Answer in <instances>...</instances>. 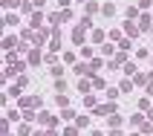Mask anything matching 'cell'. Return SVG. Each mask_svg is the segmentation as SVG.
I'll list each match as a JSON object with an SVG mask.
<instances>
[{
  "label": "cell",
  "mask_w": 153,
  "mask_h": 136,
  "mask_svg": "<svg viewBox=\"0 0 153 136\" xmlns=\"http://www.w3.org/2000/svg\"><path fill=\"white\" fill-rule=\"evenodd\" d=\"M20 107H23V110H35V107H41V96H23V99H20Z\"/></svg>",
  "instance_id": "1"
},
{
  "label": "cell",
  "mask_w": 153,
  "mask_h": 136,
  "mask_svg": "<svg viewBox=\"0 0 153 136\" xmlns=\"http://www.w3.org/2000/svg\"><path fill=\"white\" fill-rule=\"evenodd\" d=\"M113 113H116V104H98V107H95V116H104V119H107V116H113Z\"/></svg>",
  "instance_id": "2"
},
{
  "label": "cell",
  "mask_w": 153,
  "mask_h": 136,
  "mask_svg": "<svg viewBox=\"0 0 153 136\" xmlns=\"http://www.w3.org/2000/svg\"><path fill=\"white\" fill-rule=\"evenodd\" d=\"M43 20H46V17H43V12L38 9V12H32V17H29V26H32V29H41Z\"/></svg>",
  "instance_id": "3"
},
{
  "label": "cell",
  "mask_w": 153,
  "mask_h": 136,
  "mask_svg": "<svg viewBox=\"0 0 153 136\" xmlns=\"http://www.w3.org/2000/svg\"><path fill=\"white\" fill-rule=\"evenodd\" d=\"M84 38H87V26H75V29H72V41L81 46V43H84Z\"/></svg>",
  "instance_id": "4"
},
{
  "label": "cell",
  "mask_w": 153,
  "mask_h": 136,
  "mask_svg": "<svg viewBox=\"0 0 153 136\" xmlns=\"http://www.w3.org/2000/svg\"><path fill=\"white\" fill-rule=\"evenodd\" d=\"M139 32H142V29H139L133 20H127V23H124V35H127V38H139Z\"/></svg>",
  "instance_id": "5"
},
{
  "label": "cell",
  "mask_w": 153,
  "mask_h": 136,
  "mask_svg": "<svg viewBox=\"0 0 153 136\" xmlns=\"http://www.w3.org/2000/svg\"><path fill=\"white\" fill-rule=\"evenodd\" d=\"M139 29H142V32L153 29V23H150V15H147V12H142V17H139Z\"/></svg>",
  "instance_id": "6"
},
{
  "label": "cell",
  "mask_w": 153,
  "mask_h": 136,
  "mask_svg": "<svg viewBox=\"0 0 153 136\" xmlns=\"http://www.w3.org/2000/svg\"><path fill=\"white\" fill-rule=\"evenodd\" d=\"M46 23H49V29H58V23H61V12H52V15H46Z\"/></svg>",
  "instance_id": "7"
},
{
  "label": "cell",
  "mask_w": 153,
  "mask_h": 136,
  "mask_svg": "<svg viewBox=\"0 0 153 136\" xmlns=\"http://www.w3.org/2000/svg\"><path fill=\"white\" fill-rule=\"evenodd\" d=\"M38 122H41V125H55V116H49V113H38Z\"/></svg>",
  "instance_id": "8"
},
{
  "label": "cell",
  "mask_w": 153,
  "mask_h": 136,
  "mask_svg": "<svg viewBox=\"0 0 153 136\" xmlns=\"http://www.w3.org/2000/svg\"><path fill=\"white\" fill-rule=\"evenodd\" d=\"M3 23H6V26H17V23H20V17H17V15H12V12H9V15L3 17Z\"/></svg>",
  "instance_id": "9"
},
{
  "label": "cell",
  "mask_w": 153,
  "mask_h": 136,
  "mask_svg": "<svg viewBox=\"0 0 153 136\" xmlns=\"http://www.w3.org/2000/svg\"><path fill=\"white\" fill-rule=\"evenodd\" d=\"M15 46H17V38H12V35L3 38V49H15Z\"/></svg>",
  "instance_id": "10"
},
{
  "label": "cell",
  "mask_w": 153,
  "mask_h": 136,
  "mask_svg": "<svg viewBox=\"0 0 153 136\" xmlns=\"http://www.w3.org/2000/svg\"><path fill=\"white\" fill-rule=\"evenodd\" d=\"M90 87H93V84H90V81H84V78H81V81H78V93H81V96H87V93H90Z\"/></svg>",
  "instance_id": "11"
},
{
  "label": "cell",
  "mask_w": 153,
  "mask_h": 136,
  "mask_svg": "<svg viewBox=\"0 0 153 136\" xmlns=\"http://www.w3.org/2000/svg\"><path fill=\"white\" fill-rule=\"evenodd\" d=\"M107 125H110V128H119V125H121V116H119V113L107 116Z\"/></svg>",
  "instance_id": "12"
},
{
  "label": "cell",
  "mask_w": 153,
  "mask_h": 136,
  "mask_svg": "<svg viewBox=\"0 0 153 136\" xmlns=\"http://www.w3.org/2000/svg\"><path fill=\"white\" fill-rule=\"evenodd\" d=\"M41 61H43V55H41L38 49H32V52H29V64H41Z\"/></svg>",
  "instance_id": "13"
},
{
  "label": "cell",
  "mask_w": 153,
  "mask_h": 136,
  "mask_svg": "<svg viewBox=\"0 0 153 136\" xmlns=\"http://www.w3.org/2000/svg\"><path fill=\"white\" fill-rule=\"evenodd\" d=\"M101 15H104V17L116 15V6H113V3H104V6H101Z\"/></svg>",
  "instance_id": "14"
},
{
  "label": "cell",
  "mask_w": 153,
  "mask_h": 136,
  "mask_svg": "<svg viewBox=\"0 0 153 136\" xmlns=\"http://www.w3.org/2000/svg\"><path fill=\"white\" fill-rule=\"evenodd\" d=\"M133 81H136V84H145V87H147V81H150V75H142V72H136V75H133Z\"/></svg>",
  "instance_id": "15"
},
{
  "label": "cell",
  "mask_w": 153,
  "mask_h": 136,
  "mask_svg": "<svg viewBox=\"0 0 153 136\" xmlns=\"http://www.w3.org/2000/svg\"><path fill=\"white\" fill-rule=\"evenodd\" d=\"M3 6L6 9H17V6H23V0H3Z\"/></svg>",
  "instance_id": "16"
},
{
  "label": "cell",
  "mask_w": 153,
  "mask_h": 136,
  "mask_svg": "<svg viewBox=\"0 0 153 136\" xmlns=\"http://www.w3.org/2000/svg\"><path fill=\"white\" fill-rule=\"evenodd\" d=\"M87 125H90V116H78L75 119V128H87Z\"/></svg>",
  "instance_id": "17"
},
{
  "label": "cell",
  "mask_w": 153,
  "mask_h": 136,
  "mask_svg": "<svg viewBox=\"0 0 153 136\" xmlns=\"http://www.w3.org/2000/svg\"><path fill=\"white\" fill-rule=\"evenodd\" d=\"M32 133V128H29V122H26V125H20V128H17V136H29Z\"/></svg>",
  "instance_id": "18"
},
{
  "label": "cell",
  "mask_w": 153,
  "mask_h": 136,
  "mask_svg": "<svg viewBox=\"0 0 153 136\" xmlns=\"http://www.w3.org/2000/svg\"><path fill=\"white\" fill-rule=\"evenodd\" d=\"M3 119H6V122H17L20 116H17V110H6V116H3Z\"/></svg>",
  "instance_id": "19"
},
{
  "label": "cell",
  "mask_w": 153,
  "mask_h": 136,
  "mask_svg": "<svg viewBox=\"0 0 153 136\" xmlns=\"http://www.w3.org/2000/svg\"><path fill=\"white\" fill-rule=\"evenodd\" d=\"M84 6H87V12H90V15H93V12H98V3H95V0H87Z\"/></svg>",
  "instance_id": "20"
},
{
  "label": "cell",
  "mask_w": 153,
  "mask_h": 136,
  "mask_svg": "<svg viewBox=\"0 0 153 136\" xmlns=\"http://www.w3.org/2000/svg\"><path fill=\"white\" fill-rule=\"evenodd\" d=\"M124 72H127V75H136V64L127 61V64H124Z\"/></svg>",
  "instance_id": "21"
},
{
  "label": "cell",
  "mask_w": 153,
  "mask_h": 136,
  "mask_svg": "<svg viewBox=\"0 0 153 136\" xmlns=\"http://www.w3.org/2000/svg\"><path fill=\"white\" fill-rule=\"evenodd\" d=\"M64 90H67V81L58 78V81H55V93H64Z\"/></svg>",
  "instance_id": "22"
},
{
  "label": "cell",
  "mask_w": 153,
  "mask_h": 136,
  "mask_svg": "<svg viewBox=\"0 0 153 136\" xmlns=\"http://www.w3.org/2000/svg\"><path fill=\"white\" fill-rule=\"evenodd\" d=\"M119 90H121V93H130V90H133V81H130V78H127V81H121Z\"/></svg>",
  "instance_id": "23"
},
{
  "label": "cell",
  "mask_w": 153,
  "mask_h": 136,
  "mask_svg": "<svg viewBox=\"0 0 153 136\" xmlns=\"http://www.w3.org/2000/svg\"><path fill=\"white\" fill-rule=\"evenodd\" d=\"M119 93H121L119 87H110V90H107V99H110V102H113V99H119Z\"/></svg>",
  "instance_id": "24"
},
{
  "label": "cell",
  "mask_w": 153,
  "mask_h": 136,
  "mask_svg": "<svg viewBox=\"0 0 153 136\" xmlns=\"http://www.w3.org/2000/svg\"><path fill=\"white\" fill-rule=\"evenodd\" d=\"M55 102H58L61 107H67V104H69V99H67V96H64V93H58V96H55Z\"/></svg>",
  "instance_id": "25"
},
{
  "label": "cell",
  "mask_w": 153,
  "mask_h": 136,
  "mask_svg": "<svg viewBox=\"0 0 153 136\" xmlns=\"http://www.w3.org/2000/svg\"><path fill=\"white\" fill-rule=\"evenodd\" d=\"M93 87H95V90H104V87H107V81H104V78H93Z\"/></svg>",
  "instance_id": "26"
},
{
  "label": "cell",
  "mask_w": 153,
  "mask_h": 136,
  "mask_svg": "<svg viewBox=\"0 0 153 136\" xmlns=\"http://www.w3.org/2000/svg\"><path fill=\"white\" fill-rule=\"evenodd\" d=\"M84 104H87V107H93V110L98 107V104H95V96H84Z\"/></svg>",
  "instance_id": "27"
},
{
  "label": "cell",
  "mask_w": 153,
  "mask_h": 136,
  "mask_svg": "<svg viewBox=\"0 0 153 136\" xmlns=\"http://www.w3.org/2000/svg\"><path fill=\"white\" fill-rule=\"evenodd\" d=\"M93 41L95 43H104V32H101V29H95V32H93Z\"/></svg>",
  "instance_id": "28"
},
{
  "label": "cell",
  "mask_w": 153,
  "mask_h": 136,
  "mask_svg": "<svg viewBox=\"0 0 153 136\" xmlns=\"http://www.w3.org/2000/svg\"><path fill=\"white\" fill-rule=\"evenodd\" d=\"M61 119H67V122H69V119H75V113L69 110V107H64V113H61Z\"/></svg>",
  "instance_id": "29"
},
{
  "label": "cell",
  "mask_w": 153,
  "mask_h": 136,
  "mask_svg": "<svg viewBox=\"0 0 153 136\" xmlns=\"http://www.w3.org/2000/svg\"><path fill=\"white\" fill-rule=\"evenodd\" d=\"M113 52H116V49H113L110 43H104V46H101V55H113Z\"/></svg>",
  "instance_id": "30"
},
{
  "label": "cell",
  "mask_w": 153,
  "mask_h": 136,
  "mask_svg": "<svg viewBox=\"0 0 153 136\" xmlns=\"http://www.w3.org/2000/svg\"><path fill=\"white\" fill-rule=\"evenodd\" d=\"M119 49H121V52H127V49H130V38H124V41L119 43Z\"/></svg>",
  "instance_id": "31"
},
{
  "label": "cell",
  "mask_w": 153,
  "mask_h": 136,
  "mask_svg": "<svg viewBox=\"0 0 153 136\" xmlns=\"http://www.w3.org/2000/svg\"><path fill=\"white\" fill-rule=\"evenodd\" d=\"M139 9H142V12H147V9H150V0H139Z\"/></svg>",
  "instance_id": "32"
},
{
  "label": "cell",
  "mask_w": 153,
  "mask_h": 136,
  "mask_svg": "<svg viewBox=\"0 0 153 136\" xmlns=\"http://www.w3.org/2000/svg\"><path fill=\"white\" fill-rule=\"evenodd\" d=\"M78 133V128H67V130H64V136H75Z\"/></svg>",
  "instance_id": "33"
},
{
  "label": "cell",
  "mask_w": 153,
  "mask_h": 136,
  "mask_svg": "<svg viewBox=\"0 0 153 136\" xmlns=\"http://www.w3.org/2000/svg\"><path fill=\"white\" fill-rule=\"evenodd\" d=\"M35 3V9H43V3H46V0H32Z\"/></svg>",
  "instance_id": "34"
},
{
  "label": "cell",
  "mask_w": 153,
  "mask_h": 136,
  "mask_svg": "<svg viewBox=\"0 0 153 136\" xmlns=\"http://www.w3.org/2000/svg\"><path fill=\"white\" fill-rule=\"evenodd\" d=\"M93 136H104V133H101V130H93Z\"/></svg>",
  "instance_id": "35"
},
{
  "label": "cell",
  "mask_w": 153,
  "mask_h": 136,
  "mask_svg": "<svg viewBox=\"0 0 153 136\" xmlns=\"http://www.w3.org/2000/svg\"><path fill=\"white\" fill-rule=\"evenodd\" d=\"M3 136H12V133H3Z\"/></svg>",
  "instance_id": "36"
},
{
  "label": "cell",
  "mask_w": 153,
  "mask_h": 136,
  "mask_svg": "<svg viewBox=\"0 0 153 136\" xmlns=\"http://www.w3.org/2000/svg\"><path fill=\"white\" fill-rule=\"evenodd\" d=\"M81 3H87V0H81Z\"/></svg>",
  "instance_id": "37"
}]
</instances>
